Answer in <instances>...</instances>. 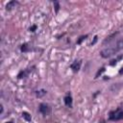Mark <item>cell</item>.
<instances>
[{
  "label": "cell",
  "mask_w": 123,
  "mask_h": 123,
  "mask_svg": "<svg viewBox=\"0 0 123 123\" xmlns=\"http://www.w3.org/2000/svg\"><path fill=\"white\" fill-rule=\"evenodd\" d=\"M27 73H28V72H27L26 70H21V71H20V72L18 73V75H17V78H18V79L24 78V77H25V76L27 75Z\"/></svg>",
  "instance_id": "12"
},
{
  "label": "cell",
  "mask_w": 123,
  "mask_h": 123,
  "mask_svg": "<svg viewBox=\"0 0 123 123\" xmlns=\"http://www.w3.org/2000/svg\"><path fill=\"white\" fill-rule=\"evenodd\" d=\"M121 50H123V38L118 39L116 42H114L111 46L106 47L103 50H101L100 55L102 58L104 59H108L111 58L113 55H116L118 52H120Z\"/></svg>",
  "instance_id": "1"
},
{
  "label": "cell",
  "mask_w": 123,
  "mask_h": 123,
  "mask_svg": "<svg viewBox=\"0 0 123 123\" xmlns=\"http://www.w3.org/2000/svg\"><path fill=\"white\" fill-rule=\"evenodd\" d=\"M81 64H82V61H80V60H75V61L71 63L70 68H71L74 72H78V71L80 70V68H81Z\"/></svg>",
  "instance_id": "4"
},
{
  "label": "cell",
  "mask_w": 123,
  "mask_h": 123,
  "mask_svg": "<svg viewBox=\"0 0 123 123\" xmlns=\"http://www.w3.org/2000/svg\"><path fill=\"white\" fill-rule=\"evenodd\" d=\"M46 93H47V91L45 89H39V90H37L36 91V96L38 97V98H41L44 95H46Z\"/></svg>",
  "instance_id": "7"
},
{
  "label": "cell",
  "mask_w": 123,
  "mask_h": 123,
  "mask_svg": "<svg viewBox=\"0 0 123 123\" xmlns=\"http://www.w3.org/2000/svg\"><path fill=\"white\" fill-rule=\"evenodd\" d=\"M97 40H98V37H97V36H94V37H93V40L90 42V45H94V44L97 42Z\"/></svg>",
  "instance_id": "16"
},
{
  "label": "cell",
  "mask_w": 123,
  "mask_h": 123,
  "mask_svg": "<svg viewBox=\"0 0 123 123\" xmlns=\"http://www.w3.org/2000/svg\"><path fill=\"white\" fill-rule=\"evenodd\" d=\"M53 4H54V7H55V12H58L59 10H60V3L58 1H53Z\"/></svg>",
  "instance_id": "13"
},
{
  "label": "cell",
  "mask_w": 123,
  "mask_h": 123,
  "mask_svg": "<svg viewBox=\"0 0 123 123\" xmlns=\"http://www.w3.org/2000/svg\"><path fill=\"white\" fill-rule=\"evenodd\" d=\"M119 74H120V75H122V74H123V66L120 68V70H119Z\"/></svg>",
  "instance_id": "18"
},
{
  "label": "cell",
  "mask_w": 123,
  "mask_h": 123,
  "mask_svg": "<svg viewBox=\"0 0 123 123\" xmlns=\"http://www.w3.org/2000/svg\"><path fill=\"white\" fill-rule=\"evenodd\" d=\"M105 70H106V69H105V67H101V68L97 71V73H96V75H95V78H98V77H99V75H101Z\"/></svg>",
  "instance_id": "14"
},
{
  "label": "cell",
  "mask_w": 123,
  "mask_h": 123,
  "mask_svg": "<svg viewBox=\"0 0 123 123\" xmlns=\"http://www.w3.org/2000/svg\"><path fill=\"white\" fill-rule=\"evenodd\" d=\"M20 50H21V52H23V53H25V52H28V51L30 50L28 43H23V44L20 46Z\"/></svg>",
  "instance_id": "10"
},
{
  "label": "cell",
  "mask_w": 123,
  "mask_h": 123,
  "mask_svg": "<svg viewBox=\"0 0 123 123\" xmlns=\"http://www.w3.org/2000/svg\"><path fill=\"white\" fill-rule=\"evenodd\" d=\"M37 25H32V26L29 28V31H30V32H35V31L37 30Z\"/></svg>",
  "instance_id": "15"
},
{
  "label": "cell",
  "mask_w": 123,
  "mask_h": 123,
  "mask_svg": "<svg viewBox=\"0 0 123 123\" xmlns=\"http://www.w3.org/2000/svg\"><path fill=\"white\" fill-rule=\"evenodd\" d=\"M63 101H64V105H65L66 107L72 108V102H73V101H72V96H71L70 93H67V95L64 97Z\"/></svg>",
  "instance_id": "5"
},
{
  "label": "cell",
  "mask_w": 123,
  "mask_h": 123,
  "mask_svg": "<svg viewBox=\"0 0 123 123\" xmlns=\"http://www.w3.org/2000/svg\"><path fill=\"white\" fill-rule=\"evenodd\" d=\"M0 108H1V111H0V114L3 113V111H4V108H3V105H0Z\"/></svg>",
  "instance_id": "17"
},
{
  "label": "cell",
  "mask_w": 123,
  "mask_h": 123,
  "mask_svg": "<svg viewBox=\"0 0 123 123\" xmlns=\"http://www.w3.org/2000/svg\"><path fill=\"white\" fill-rule=\"evenodd\" d=\"M122 58H123V55H119V56H118L116 59H113V60H111V61L110 62V65H111V66L116 65V63L118 62V61H120Z\"/></svg>",
  "instance_id": "8"
},
{
  "label": "cell",
  "mask_w": 123,
  "mask_h": 123,
  "mask_svg": "<svg viewBox=\"0 0 123 123\" xmlns=\"http://www.w3.org/2000/svg\"><path fill=\"white\" fill-rule=\"evenodd\" d=\"M109 119L111 121H119L123 119V110L118 108L114 111H110L109 113Z\"/></svg>",
  "instance_id": "2"
},
{
  "label": "cell",
  "mask_w": 123,
  "mask_h": 123,
  "mask_svg": "<svg viewBox=\"0 0 123 123\" xmlns=\"http://www.w3.org/2000/svg\"><path fill=\"white\" fill-rule=\"evenodd\" d=\"M17 5V1H14V0H12V1H9L6 5V10L7 11H11L12 8H14L15 6Z\"/></svg>",
  "instance_id": "6"
},
{
  "label": "cell",
  "mask_w": 123,
  "mask_h": 123,
  "mask_svg": "<svg viewBox=\"0 0 123 123\" xmlns=\"http://www.w3.org/2000/svg\"><path fill=\"white\" fill-rule=\"evenodd\" d=\"M5 123H13L12 121H8V122H5Z\"/></svg>",
  "instance_id": "19"
},
{
  "label": "cell",
  "mask_w": 123,
  "mask_h": 123,
  "mask_svg": "<svg viewBox=\"0 0 123 123\" xmlns=\"http://www.w3.org/2000/svg\"><path fill=\"white\" fill-rule=\"evenodd\" d=\"M87 37H88V35L81 36V37H80L77 39V41H76V44H81V43H82V42H83V41H84V40H85V39H86Z\"/></svg>",
  "instance_id": "11"
},
{
  "label": "cell",
  "mask_w": 123,
  "mask_h": 123,
  "mask_svg": "<svg viewBox=\"0 0 123 123\" xmlns=\"http://www.w3.org/2000/svg\"><path fill=\"white\" fill-rule=\"evenodd\" d=\"M22 117H23L26 121H31V120H32L31 114H30L29 112H27V111H23V112H22Z\"/></svg>",
  "instance_id": "9"
},
{
  "label": "cell",
  "mask_w": 123,
  "mask_h": 123,
  "mask_svg": "<svg viewBox=\"0 0 123 123\" xmlns=\"http://www.w3.org/2000/svg\"><path fill=\"white\" fill-rule=\"evenodd\" d=\"M38 111H39L43 116H46V115H48V114L50 113L51 109H50V107H49L48 104H46V103H41V104H39V106H38Z\"/></svg>",
  "instance_id": "3"
}]
</instances>
